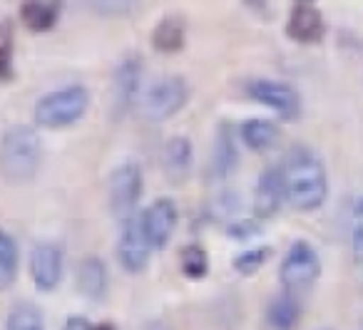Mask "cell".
<instances>
[{
	"label": "cell",
	"mask_w": 363,
	"mask_h": 330,
	"mask_svg": "<svg viewBox=\"0 0 363 330\" xmlns=\"http://www.w3.org/2000/svg\"><path fill=\"white\" fill-rule=\"evenodd\" d=\"M286 201L296 211H316L328 196V176L321 159L308 147H291L281 164Z\"/></svg>",
	"instance_id": "1"
},
{
	"label": "cell",
	"mask_w": 363,
	"mask_h": 330,
	"mask_svg": "<svg viewBox=\"0 0 363 330\" xmlns=\"http://www.w3.org/2000/svg\"><path fill=\"white\" fill-rule=\"evenodd\" d=\"M40 166V137L30 125H13L0 140V174L11 184H26Z\"/></svg>",
	"instance_id": "2"
},
{
	"label": "cell",
	"mask_w": 363,
	"mask_h": 330,
	"mask_svg": "<svg viewBox=\"0 0 363 330\" xmlns=\"http://www.w3.org/2000/svg\"><path fill=\"white\" fill-rule=\"evenodd\" d=\"M90 107V92L82 85H67L62 90L48 92L35 105V122L48 130H62L85 117Z\"/></svg>",
	"instance_id": "3"
},
{
	"label": "cell",
	"mask_w": 363,
	"mask_h": 330,
	"mask_svg": "<svg viewBox=\"0 0 363 330\" xmlns=\"http://www.w3.org/2000/svg\"><path fill=\"white\" fill-rule=\"evenodd\" d=\"M318 275H321V261H318L316 249L308 241H294L279 266L281 288L301 298L316 285Z\"/></svg>",
	"instance_id": "4"
},
{
	"label": "cell",
	"mask_w": 363,
	"mask_h": 330,
	"mask_svg": "<svg viewBox=\"0 0 363 330\" xmlns=\"http://www.w3.org/2000/svg\"><path fill=\"white\" fill-rule=\"evenodd\" d=\"M187 82L182 77H162L155 85L147 87V92L140 100V112L145 120L150 122H167L169 117H174L182 107L187 105Z\"/></svg>",
	"instance_id": "5"
},
{
	"label": "cell",
	"mask_w": 363,
	"mask_h": 330,
	"mask_svg": "<svg viewBox=\"0 0 363 330\" xmlns=\"http://www.w3.org/2000/svg\"><path fill=\"white\" fill-rule=\"evenodd\" d=\"M152 241L142 224V214H135L120 224V241H117V258L127 273L137 275L147 268L152 254Z\"/></svg>",
	"instance_id": "6"
},
{
	"label": "cell",
	"mask_w": 363,
	"mask_h": 330,
	"mask_svg": "<svg viewBox=\"0 0 363 330\" xmlns=\"http://www.w3.org/2000/svg\"><path fill=\"white\" fill-rule=\"evenodd\" d=\"M142 196V169L132 161L120 164L110 174V211L117 221H125L137 214Z\"/></svg>",
	"instance_id": "7"
},
{
	"label": "cell",
	"mask_w": 363,
	"mask_h": 330,
	"mask_svg": "<svg viewBox=\"0 0 363 330\" xmlns=\"http://www.w3.org/2000/svg\"><path fill=\"white\" fill-rule=\"evenodd\" d=\"M247 95L254 102L269 107V110L277 112L281 120L294 122L301 115V100H298V92L294 90L286 82H277V80H252L247 85Z\"/></svg>",
	"instance_id": "8"
},
{
	"label": "cell",
	"mask_w": 363,
	"mask_h": 330,
	"mask_svg": "<svg viewBox=\"0 0 363 330\" xmlns=\"http://www.w3.org/2000/svg\"><path fill=\"white\" fill-rule=\"evenodd\" d=\"M140 80H142V60L137 55H127L117 65L115 75H112V85H110L112 120H122L132 110V105L137 100V90H140Z\"/></svg>",
	"instance_id": "9"
},
{
	"label": "cell",
	"mask_w": 363,
	"mask_h": 330,
	"mask_svg": "<svg viewBox=\"0 0 363 330\" xmlns=\"http://www.w3.org/2000/svg\"><path fill=\"white\" fill-rule=\"evenodd\" d=\"M284 201H286V181L281 166H267L254 189V214L257 219L267 221L279 214Z\"/></svg>",
	"instance_id": "10"
},
{
	"label": "cell",
	"mask_w": 363,
	"mask_h": 330,
	"mask_svg": "<svg viewBox=\"0 0 363 330\" xmlns=\"http://www.w3.org/2000/svg\"><path fill=\"white\" fill-rule=\"evenodd\" d=\"M30 275L33 283L43 293H50L62 280V251L60 246L43 241L30 254Z\"/></svg>",
	"instance_id": "11"
},
{
	"label": "cell",
	"mask_w": 363,
	"mask_h": 330,
	"mask_svg": "<svg viewBox=\"0 0 363 330\" xmlns=\"http://www.w3.org/2000/svg\"><path fill=\"white\" fill-rule=\"evenodd\" d=\"M177 204L169 199V196H162V199L152 201L145 211H142V224H145V231L152 241V249L162 251L167 244H169L172 234L177 229Z\"/></svg>",
	"instance_id": "12"
},
{
	"label": "cell",
	"mask_w": 363,
	"mask_h": 330,
	"mask_svg": "<svg viewBox=\"0 0 363 330\" xmlns=\"http://www.w3.org/2000/svg\"><path fill=\"white\" fill-rule=\"evenodd\" d=\"M239 164V149H237V135H234L232 125L224 122L217 130L212 147V157H209V179H229Z\"/></svg>",
	"instance_id": "13"
},
{
	"label": "cell",
	"mask_w": 363,
	"mask_h": 330,
	"mask_svg": "<svg viewBox=\"0 0 363 330\" xmlns=\"http://www.w3.org/2000/svg\"><path fill=\"white\" fill-rule=\"evenodd\" d=\"M326 33V23H323V16L318 8L308 6V3H298L291 11L286 23V35L296 42H318Z\"/></svg>",
	"instance_id": "14"
},
{
	"label": "cell",
	"mask_w": 363,
	"mask_h": 330,
	"mask_svg": "<svg viewBox=\"0 0 363 330\" xmlns=\"http://www.w3.org/2000/svg\"><path fill=\"white\" fill-rule=\"evenodd\" d=\"M75 285L80 290L82 298L87 300H102L110 288V273H107V266L97 256H85L77 266V278Z\"/></svg>",
	"instance_id": "15"
},
{
	"label": "cell",
	"mask_w": 363,
	"mask_h": 330,
	"mask_svg": "<svg viewBox=\"0 0 363 330\" xmlns=\"http://www.w3.org/2000/svg\"><path fill=\"white\" fill-rule=\"evenodd\" d=\"M301 298L291 295L289 290H281L274 295L267 305V328L269 330H296L301 318Z\"/></svg>",
	"instance_id": "16"
},
{
	"label": "cell",
	"mask_w": 363,
	"mask_h": 330,
	"mask_svg": "<svg viewBox=\"0 0 363 330\" xmlns=\"http://www.w3.org/2000/svg\"><path fill=\"white\" fill-rule=\"evenodd\" d=\"M187 42V25L184 18L179 16H164L152 30V47L162 55H174Z\"/></svg>",
	"instance_id": "17"
},
{
	"label": "cell",
	"mask_w": 363,
	"mask_h": 330,
	"mask_svg": "<svg viewBox=\"0 0 363 330\" xmlns=\"http://www.w3.org/2000/svg\"><path fill=\"white\" fill-rule=\"evenodd\" d=\"M62 0H23L21 21L30 33H45L57 23Z\"/></svg>",
	"instance_id": "18"
},
{
	"label": "cell",
	"mask_w": 363,
	"mask_h": 330,
	"mask_svg": "<svg viewBox=\"0 0 363 330\" xmlns=\"http://www.w3.org/2000/svg\"><path fill=\"white\" fill-rule=\"evenodd\" d=\"M162 164L169 181H184L192 169V144L187 137H172L162 152Z\"/></svg>",
	"instance_id": "19"
},
{
	"label": "cell",
	"mask_w": 363,
	"mask_h": 330,
	"mask_svg": "<svg viewBox=\"0 0 363 330\" xmlns=\"http://www.w3.org/2000/svg\"><path fill=\"white\" fill-rule=\"evenodd\" d=\"M242 140L249 149L269 152L279 142V127L269 120H247L242 125Z\"/></svg>",
	"instance_id": "20"
},
{
	"label": "cell",
	"mask_w": 363,
	"mask_h": 330,
	"mask_svg": "<svg viewBox=\"0 0 363 330\" xmlns=\"http://www.w3.org/2000/svg\"><path fill=\"white\" fill-rule=\"evenodd\" d=\"M6 330H45L43 310L35 303H30V300H21L8 313Z\"/></svg>",
	"instance_id": "21"
},
{
	"label": "cell",
	"mask_w": 363,
	"mask_h": 330,
	"mask_svg": "<svg viewBox=\"0 0 363 330\" xmlns=\"http://www.w3.org/2000/svg\"><path fill=\"white\" fill-rule=\"evenodd\" d=\"M18 278V244L8 231H0V290H8Z\"/></svg>",
	"instance_id": "22"
},
{
	"label": "cell",
	"mask_w": 363,
	"mask_h": 330,
	"mask_svg": "<svg viewBox=\"0 0 363 330\" xmlns=\"http://www.w3.org/2000/svg\"><path fill=\"white\" fill-rule=\"evenodd\" d=\"M179 266H182V273L187 275V278L202 280L204 275L209 273V256H207V251H204L199 244L184 246V249H182V254H179Z\"/></svg>",
	"instance_id": "23"
},
{
	"label": "cell",
	"mask_w": 363,
	"mask_h": 330,
	"mask_svg": "<svg viewBox=\"0 0 363 330\" xmlns=\"http://www.w3.org/2000/svg\"><path fill=\"white\" fill-rule=\"evenodd\" d=\"M82 3L102 18H125L137 11L140 0H82Z\"/></svg>",
	"instance_id": "24"
},
{
	"label": "cell",
	"mask_w": 363,
	"mask_h": 330,
	"mask_svg": "<svg viewBox=\"0 0 363 330\" xmlns=\"http://www.w3.org/2000/svg\"><path fill=\"white\" fill-rule=\"evenodd\" d=\"M269 258H272V249L269 246H259V249H249L244 254H239L234 258V268L242 275H254Z\"/></svg>",
	"instance_id": "25"
},
{
	"label": "cell",
	"mask_w": 363,
	"mask_h": 330,
	"mask_svg": "<svg viewBox=\"0 0 363 330\" xmlns=\"http://www.w3.org/2000/svg\"><path fill=\"white\" fill-rule=\"evenodd\" d=\"M13 75V33L11 23H6L0 28V82H11Z\"/></svg>",
	"instance_id": "26"
},
{
	"label": "cell",
	"mask_w": 363,
	"mask_h": 330,
	"mask_svg": "<svg viewBox=\"0 0 363 330\" xmlns=\"http://www.w3.org/2000/svg\"><path fill=\"white\" fill-rule=\"evenodd\" d=\"M237 211H239V194H234V191H224V194L214 201V216H219V219L234 221Z\"/></svg>",
	"instance_id": "27"
},
{
	"label": "cell",
	"mask_w": 363,
	"mask_h": 330,
	"mask_svg": "<svg viewBox=\"0 0 363 330\" xmlns=\"http://www.w3.org/2000/svg\"><path fill=\"white\" fill-rule=\"evenodd\" d=\"M227 231H229V236H232V239H237V241H247L252 234H257L259 226L254 224V221H239V219H234L232 224L227 226Z\"/></svg>",
	"instance_id": "28"
},
{
	"label": "cell",
	"mask_w": 363,
	"mask_h": 330,
	"mask_svg": "<svg viewBox=\"0 0 363 330\" xmlns=\"http://www.w3.org/2000/svg\"><path fill=\"white\" fill-rule=\"evenodd\" d=\"M62 330H92V323L87 318H82V315H70Z\"/></svg>",
	"instance_id": "29"
},
{
	"label": "cell",
	"mask_w": 363,
	"mask_h": 330,
	"mask_svg": "<svg viewBox=\"0 0 363 330\" xmlns=\"http://www.w3.org/2000/svg\"><path fill=\"white\" fill-rule=\"evenodd\" d=\"M92 330H115V325L112 323H97V325H92Z\"/></svg>",
	"instance_id": "30"
},
{
	"label": "cell",
	"mask_w": 363,
	"mask_h": 330,
	"mask_svg": "<svg viewBox=\"0 0 363 330\" xmlns=\"http://www.w3.org/2000/svg\"><path fill=\"white\" fill-rule=\"evenodd\" d=\"M306 3H308V0H306Z\"/></svg>",
	"instance_id": "31"
}]
</instances>
